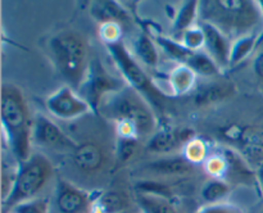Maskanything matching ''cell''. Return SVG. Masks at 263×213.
<instances>
[{"label":"cell","mask_w":263,"mask_h":213,"mask_svg":"<svg viewBox=\"0 0 263 213\" xmlns=\"http://www.w3.org/2000/svg\"><path fill=\"white\" fill-rule=\"evenodd\" d=\"M99 112L115 122L117 138H134L146 143L158 130L152 105L130 86L105 96Z\"/></svg>","instance_id":"6da1fadb"},{"label":"cell","mask_w":263,"mask_h":213,"mask_svg":"<svg viewBox=\"0 0 263 213\" xmlns=\"http://www.w3.org/2000/svg\"><path fill=\"white\" fill-rule=\"evenodd\" d=\"M199 21L215 26L231 41L261 33L263 8L261 2L249 0H205L199 2Z\"/></svg>","instance_id":"7a4b0ae2"},{"label":"cell","mask_w":263,"mask_h":213,"mask_svg":"<svg viewBox=\"0 0 263 213\" xmlns=\"http://www.w3.org/2000/svg\"><path fill=\"white\" fill-rule=\"evenodd\" d=\"M2 123L8 145L18 164L31 156L33 120L27 103L17 86L4 84L2 87Z\"/></svg>","instance_id":"3957f363"},{"label":"cell","mask_w":263,"mask_h":213,"mask_svg":"<svg viewBox=\"0 0 263 213\" xmlns=\"http://www.w3.org/2000/svg\"><path fill=\"white\" fill-rule=\"evenodd\" d=\"M46 46L51 63L59 74L66 80L68 86L79 91L91 61L84 36L76 31L64 30L51 36Z\"/></svg>","instance_id":"277c9868"},{"label":"cell","mask_w":263,"mask_h":213,"mask_svg":"<svg viewBox=\"0 0 263 213\" xmlns=\"http://www.w3.org/2000/svg\"><path fill=\"white\" fill-rule=\"evenodd\" d=\"M105 48L126 84L143 95L153 109L154 108L163 109V102L168 99L170 95L154 84L153 79L139 63L127 45L123 41H118V43L107 44Z\"/></svg>","instance_id":"5b68a950"},{"label":"cell","mask_w":263,"mask_h":213,"mask_svg":"<svg viewBox=\"0 0 263 213\" xmlns=\"http://www.w3.org/2000/svg\"><path fill=\"white\" fill-rule=\"evenodd\" d=\"M54 176L53 163L40 153L31 154L27 161L18 164L17 176L9 197L3 202L5 210L27 200L41 198L48 182Z\"/></svg>","instance_id":"8992f818"},{"label":"cell","mask_w":263,"mask_h":213,"mask_svg":"<svg viewBox=\"0 0 263 213\" xmlns=\"http://www.w3.org/2000/svg\"><path fill=\"white\" fill-rule=\"evenodd\" d=\"M128 86L125 80L116 77L103 66L100 59L90 61L86 77L80 86L79 94L89 103L92 112L99 113V107L105 96Z\"/></svg>","instance_id":"52a82bcc"},{"label":"cell","mask_w":263,"mask_h":213,"mask_svg":"<svg viewBox=\"0 0 263 213\" xmlns=\"http://www.w3.org/2000/svg\"><path fill=\"white\" fill-rule=\"evenodd\" d=\"M116 150L110 151L104 144L97 140L77 143L71 153L72 163L84 176H98L107 171L108 166H116Z\"/></svg>","instance_id":"ba28073f"},{"label":"cell","mask_w":263,"mask_h":213,"mask_svg":"<svg viewBox=\"0 0 263 213\" xmlns=\"http://www.w3.org/2000/svg\"><path fill=\"white\" fill-rule=\"evenodd\" d=\"M49 114L62 121H72L92 112L89 103L74 89L66 85L49 95L45 100Z\"/></svg>","instance_id":"9c48e42d"},{"label":"cell","mask_w":263,"mask_h":213,"mask_svg":"<svg viewBox=\"0 0 263 213\" xmlns=\"http://www.w3.org/2000/svg\"><path fill=\"white\" fill-rule=\"evenodd\" d=\"M98 194H92L90 190L82 189L68 180L59 179L54 199L55 209L58 213H90Z\"/></svg>","instance_id":"30bf717a"},{"label":"cell","mask_w":263,"mask_h":213,"mask_svg":"<svg viewBox=\"0 0 263 213\" xmlns=\"http://www.w3.org/2000/svg\"><path fill=\"white\" fill-rule=\"evenodd\" d=\"M195 132L190 127H164L158 128L145 143L146 151L158 156H176L190 140L195 138Z\"/></svg>","instance_id":"8fae6325"},{"label":"cell","mask_w":263,"mask_h":213,"mask_svg":"<svg viewBox=\"0 0 263 213\" xmlns=\"http://www.w3.org/2000/svg\"><path fill=\"white\" fill-rule=\"evenodd\" d=\"M32 141L37 145L55 151H73L77 143L72 140L53 120L44 114H37L33 120Z\"/></svg>","instance_id":"7c38bea8"},{"label":"cell","mask_w":263,"mask_h":213,"mask_svg":"<svg viewBox=\"0 0 263 213\" xmlns=\"http://www.w3.org/2000/svg\"><path fill=\"white\" fill-rule=\"evenodd\" d=\"M197 171V166L187 161L182 154L176 156H166L157 161L151 162L143 167V172L151 176L153 181L161 180H180L189 177ZM151 179V180H152Z\"/></svg>","instance_id":"4fadbf2b"},{"label":"cell","mask_w":263,"mask_h":213,"mask_svg":"<svg viewBox=\"0 0 263 213\" xmlns=\"http://www.w3.org/2000/svg\"><path fill=\"white\" fill-rule=\"evenodd\" d=\"M226 136L238 144L239 153L249 162L258 166L263 162V128L257 126L229 127Z\"/></svg>","instance_id":"5bb4252c"},{"label":"cell","mask_w":263,"mask_h":213,"mask_svg":"<svg viewBox=\"0 0 263 213\" xmlns=\"http://www.w3.org/2000/svg\"><path fill=\"white\" fill-rule=\"evenodd\" d=\"M204 32V51L218 64L223 72L230 68V55L233 41L223 35L218 28L207 22L199 21Z\"/></svg>","instance_id":"9a60e30c"},{"label":"cell","mask_w":263,"mask_h":213,"mask_svg":"<svg viewBox=\"0 0 263 213\" xmlns=\"http://www.w3.org/2000/svg\"><path fill=\"white\" fill-rule=\"evenodd\" d=\"M234 94V85L228 81H208L205 84H198L193 91V100L198 107H207L221 102Z\"/></svg>","instance_id":"2e32d148"},{"label":"cell","mask_w":263,"mask_h":213,"mask_svg":"<svg viewBox=\"0 0 263 213\" xmlns=\"http://www.w3.org/2000/svg\"><path fill=\"white\" fill-rule=\"evenodd\" d=\"M167 82L171 96H184L197 89L198 74L186 64H176L170 71Z\"/></svg>","instance_id":"e0dca14e"},{"label":"cell","mask_w":263,"mask_h":213,"mask_svg":"<svg viewBox=\"0 0 263 213\" xmlns=\"http://www.w3.org/2000/svg\"><path fill=\"white\" fill-rule=\"evenodd\" d=\"M134 203L141 213H185L171 198L135 191Z\"/></svg>","instance_id":"ac0fdd59"},{"label":"cell","mask_w":263,"mask_h":213,"mask_svg":"<svg viewBox=\"0 0 263 213\" xmlns=\"http://www.w3.org/2000/svg\"><path fill=\"white\" fill-rule=\"evenodd\" d=\"M133 210L130 198L117 190H107L98 194L90 213H127Z\"/></svg>","instance_id":"d6986e66"},{"label":"cell","mask_w":263,"mask_h":213,"mask_svg":"<svg viewBox=\"0 0 263 213\" xmlns=\"http://www.w3.org/2000/svg\"><path fill=\"white\" fill-rule=\"evenodd\" d=\"M133 54L138 61L145 64L148 68H157L159 64V53L158 45L153 36L149 35L148 32H141L136 36L134 40V50Z\"/></svg>","instance_id":"ffe728a7"},{"label":"cell","mask_w":263,"mask_h":213,"mask_svg":"<svg viewBox=\"0 0 263 213\" xmlns=\"http://www.w3.org/2000/svg\"><path fill=\"white\" fill-rule=\"evenodd\" d=\"M233 189L226 180L222 179H208L203 182L199 189L200 199L203 200L202 205L217 204V203L228 202L229 195Z\"/></svg>","instance_id":"44dd1931"},{"label":"cell","mask_w":263,"mask_h":213,"mask_svg":"<svg viewBox=\"0 0 263 213\" xmlns=\"http://www.w3.org/2000/svg\"><path fill=\"white\" fill-rule=\"evenodd\" d=\"M199 22V2L190 0V2L182 3L180 9L177 10L174 20V35L179 36L176 40L181 37L182 33L192 28L193 26L198 25Z\"/></svg>","instance_id":"7402d4cb"},{"label":"cell","mask_w":263,"mask_h":213,"mask_svg":"<svg viewBox=\"0 0 263 213\" xmlns=\"http://www.w3.org/2000/svg\"><path fill=\"white\" fill-rule=\"evenodd\" d=\"M185 64L192 68L198 74V77L210 79V77H220L225 73L204 50L193 51Z\"/></svg>","instance_id":"603a6c76"},{"label":"cell","mask_w":263,"mask_h":213,"mask_svg":"<svg viewBox=\"0 0 263 213\" xmlns=\"http://www.w3.org/2000/svg\"><path fill=\"white\" fill-rule=\"evenodd\" d=\"M91 14L95 20L100 21V23L116 22L122 26V23L125 25L130 21V14L126 13L117 3L113 2L94 3L91 8Z\"/></svg>","instance_id":"cb8c5ba5"},{"label":"cell","mask_w":263,"mask_h":213,"mask_svg":"<svg viewBox=\"0 0 263 213\" xmlns=\"http://www.w3.org/2000/svg\"><path fill=\"white\" fill-rule=\"evenodd\" d=\"M115 148L116 167H121L133 162L139 156L141 149L145 148V144L134 138H117Z\"/></svg>","instance_id":"d4e9b609"},{"label":"cell","mask_w":263,"mask_h":213,"mask_svg":"<svg viewBox=\"0 0 263 213\" xmlns=\"http://www.w3.org/2000/svg\"><path fill=\"white\" fill-rule=\"evenodd\" d=\"M153 38L156 40L157 45L166 53V55L174 59L177 64H185L187 59H189V56L192 55L193 51L185 48L176 38L163 35H156Z\"/></svg>","instance_id":"484cf974"},{"label":"cell","mask_w":263,"mask_h":213,"mask_svg":"<svg viewBox=\"0 0 263 213\" xmlns=\"http://www.w3.org/2000/svg\"><path fill=\"white\" fill-rule=\"evenodd\" d=\"M259 37H261V33H254V35L244 36V37L233 41L230 55V68L240 64L241 62L246 61L253 53L254 48L258 44Z\"/></svg>","instance_id":"4316f807"},{"label":"cell","mask_w":263,"mask_h":213,"mask_svg":"<svg viewBox=\"0 0 263 213\" xmlns=\"http://www.w3.org/2000/svg\"><path fill=\"white\" fill-rule=\"evenodd\" d=\"M182 156L192 162L193 164L198 166L200 163H204L207 157L210 156V149H208L207 143L203 139L195 136L193 140L186 144V146L182 150Z\"/></svg>","instance_id":"83f0119b"},{"label":"cell","mask_w":263,"mask_h":213,"mask_svg":"<svg viewBox=\"0 0 263 213\" xmlns=\"http://www.w3.org/2000/svg\"><path fill=\"white\" fill-rule=\"evenodd\" d=\"M7 210H12L13 213H51V203L49 198L41 197L21 203Z\"/></svg>","instance_id":"f1b7e54d"},{"label":"cell","mask_w":263,"mask_h":213,"mask_svg":"<svg viewBox=\"0 0 263 213\" xmlns=\"http://www.w3.org/2000/svg\"><path fill=\"white\" fill-rule=\"evenodd\" d=\"M180 43L192 51H199L204 50V32H203L202 27H200L199 22L198 25L193 26L187 31H185L179 38Z\"/></svg>","instance_id":"f546056e"},{"label":"cell","mask_w":263,"mask_h":213,"mask_svg":"<svg viewBox=\"0 0 263 213\" xmlns=\"http://www.w3.org/2000/svg\"><path fill=\"white\" fill-rule=\"evenodd\" d=\"M193 213H248L240 205L235 204L233 202H222L217 204H208L200 205L198 209H195Z\"/></svg>","instance_id":"4dcf8cb0"},{"label":"cell","mask_w":263,"mask_h":213,"mask_svg":"<svg viewBox=\"0 0 263 213\" xmlns=\"http://www.w3.org/2000/svg\"><path fill=\"white\" fill-rule=\"evenodd\" d=\"M122 27L120 23L116 22H108V23H102L100 25V37L104 41V44H113L118 43V41H122L121 35H122Z\"/></svg>","instance_id":"1f68e13d"},{"label":"cell","mask_w":263,"mask_h":213,"mask_svg":"<svg viewBox=\"0 0 263 213\" xmlns=\"http://www.w3.org/2000/svg\"><path fill=\"white\" fill-rule=\"evenodd\" d=\"M253 69H254V73H256L259 79L263 80V51L254 58Z\"/></svg>","instance_id":"d6a6232c"},{"label":"cell","mask_w":263,"mask_h":213,"mask_svg":"<svg viewBox=\"0 0 263 213\" xmlns=\"http://www.w3.org/2000/svg\"><path fill=\"white\" fill-rule=\"evenodd\" d=\"M256 175H257V182H258L259 194L263 198V162L256 166Z\"/></svg>","instance_id":"836d02e7"},{"label":"cell","mask_w":263,"mask_h":213,"mask_svg":"<svg viewBox=\"0 0 263 213\" xmlns=\"http://www.w3.org/2000/svg\"><path fill=\"white\" fill-rule=\"evenodd\" d=\"M253 213H263V202L256 208V210H254Z\"/></svg>","instance_id":"e575fe53"},{"label":"cell","mask_w":263,"mask_h":213,"mask_svg":"<svg viewBox=\"0 0 263 213\" xmlns=\"http://www.w3.org/2000/svg\"><path fill=\"white\" fill-rule=\"evenodd\" d=\"M4 213H13L12 210H4Z\"/></svg>","instance_id":"d590c367"},{"label":"cell","mask_w":263,"mask_h":213,"mask_svg":"<svg viewBox=\"0 0 263 213\" xmlns=\"http://www.w3.org/2000/svg\"><path fill=\"white\" fill-rule=\"evenodd\" d=\"M261 4H262V8H263V2H261Z\"/></svg>","instance_id":"8d00e7d4"},{"label":"cell","mask_w":263,"mask_h":213,"mask_svg":"<svg viewBox=\"0 0 263 213\" xmlns=\"http://www.w3.org/2000/svg\"><path fill=\"white\" fill-rule=\"evenodd\" d=\"M138 213H141V212H140V210H139V212H138Z\"/></svg>","instance_id":"74e56055"}]
</instances>
